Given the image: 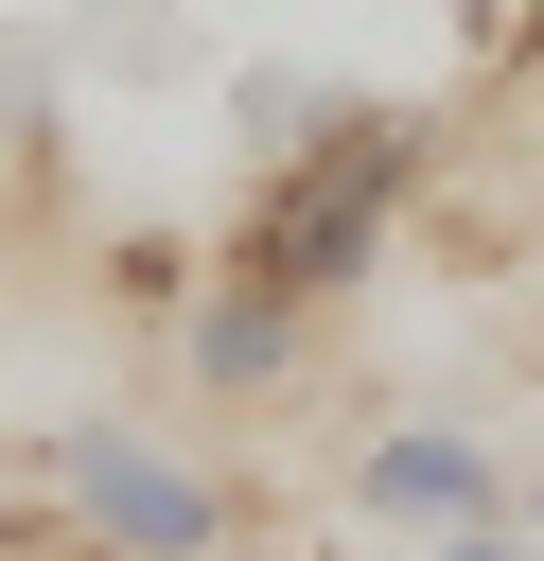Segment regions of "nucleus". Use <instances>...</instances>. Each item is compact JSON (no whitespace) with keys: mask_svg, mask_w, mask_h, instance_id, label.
<instances>
[{"mask_svg":"<svg viewBox=\"0 0 544 561\" xmlns=\"http://www.w3.org/2000/svg\"><path fill=\"white\" fill-rule=\"evenodd\" d=\"M404 193H421V105H333L316 140L263 158V193H246V228H228V280L333 316V298L369 280V245H386Z\"/></svg>","mask_w":544,"mask_h":561,"instance_id":"nucleus-1","label":"nucleus"},{"mask_svg":"<svg viewBox=\"0 0 544 561\" xmlns=\"http://www.w3.org/2000/svg\"><path fill=\"white\" fill-rule=\"evenodd\" d=\"M35 473H53V508H70L105 561H228V491H211L175 438H140V421H53Z\"/></svg>","mask_w":544,"mask_h":561,"instance_id":"nucleus-2","label":"nucleus"},{"mask_svg":"<svg viewBox=\"0 0 544 561\" xmlns=\"http://www.w3.org/2000/svg\"><path fill=\"white\" fill-rule=\"evenodd\" d=\"M351 508H369V526H439V543H456V526H509V473H491L456 421H386V438L351 456Z\"/></svg>","mask_w":544,"mask_h":561,"instance_id":"nucleus-3","label":"nucleus"},{"mask_svg":"<svg viewBox=\"0 0 544 561\" xmlns=\"http://www.w3.org/2000/svg\"><path fill=\"white\" fill-rule=\"evenodd\" d=\"M298 333H316V316H298V298H263V280H228V263L175 298V351H193V386H211V403H263V386L298 368Z\"/></svg>","mask_w":544,"mask_h":561,"instance_id":"nucleus-4","label":"nucleus"},{"mask_svg":"<svg viewBox=\"0 0 544 561\" xmlns=\"http://www.w3.org/2000/svg\"><path fill=\"white\" fill-rule=\"evenodd\" d=\"M105 298H123V316H175V298H193V245H175V228H123V245H105Z\"/></svg>","mask_w":544,"mask_h":561,"instance_id":"nucleus-5","label":"nucleus"},{"mask_svg":"<svg viewBox=\"0 0 544 561\" xmlns=\"http://www.w3.org/2000/svg\"><path fill=\"white\" fill-rule=\"evenodd\" d=\"M421 561H544L526 526H456V543H421Z\"/></svg>","mask_w":544,"mask_h":561,"instance_id":"nucleus-6","label":"nucleus"},{"mask_svg":"<svg viewBox=\"0 0 544 561\" xmlns=\"http://www.w3.org/2000/svg\"><path fill=\"white\" fill-rule=\"evenodd\" d=\"M526 543H544V491H526Z\"/></svg>","mask_w":544,"mask_h":561,"instance_id":"nucleus-7","label":"nucleus"},{"mask_svg":"<svg viewBox=\"0 0 544 561\" xmlns=\"http://www.w3.org/2000/svg\"><path fill=\"white\" fill-rule=\"evenodd\" d=\"M526 35H544V0H526Z\"/></svg>","mask_w":544,"mask_h":561,"instance_id":"nucleus-8","label":"nucleus"},{"mask_svg":"<svg viewBox=\"0 0 544 561\" xmlns=\"http://www.w3.org/2000/svg\"><path fill=\"white\" fill-rule=\"evenodd\" d=\"M70 561H105V543H70Z\"/></svg>","mask_w":544,"mask_h":561,"instance_id":"nucleus-9","label":"nucleus"}]
</instances>
